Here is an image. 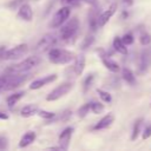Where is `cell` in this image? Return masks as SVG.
<instances>
[{
	"label": "cell",
	"instance_id": "cell-1",
	"mask_svg": "<svg viewBox=\"0 0 151 151\" xmlns=\"http://www.w3.org/2000/svg\"><path fill=\"white\" fill-rule=\"evenodd\" d=\"M27 73H19V74H9L5 73L0 77V92L5 91H12L17 87H19L22 83H25L28 79Z\"/></svg>",
	"mask_w": 151,
	"mask_h": 151
},
{
	"label": "cell",
	"instance_id": "cell-2",
	"mask_svg": "<svg viewBox=\"0 0 151 151\" xmlns=\"http://www.w3.org/2000/svg\"><path fill=\"white\" fill-rule=\"evenodd\" d=\"M41 61L40 57L39 55H32V57H28L26 59H24L22 61L15 64V65H12L9 66L7 70H6V73H9V74H19V73H27L29 70H32L33 67H35L37 65H39Z\"/></svg>",
	"mask_w": 151,
	"mask_h": 151
},
{
	"label": "cell",
	"instance_id": "cell-3",
	"mask_svg": "<svg viewBox=\"0 0 151 151\" xmlns=\"http://www.w3.org/2000/svg\"><path fill=\"white\" fill-rule=\"evenodd\" d=\"M74 59V53L64 48H50L48 51V60L52 64L65 65L71 63Z\"/></svg>",
	"mask_w": 151,
	"mask_h": 151
},
{
	"label": "cell",
	"instance_id": "cell-4",
	"mask_svg": "<svg viewBox=\"0 0 151 151\" xmlns=\"http://www.w3.org/2000/svg\"><path fill=\"white\" fill-rule=\"evenodd\" d=\"M79 28V20L77 17L71 18L70 20L65 21L64 25H61V28L59 31V37L61 40H70L76 35Z\"/></svg>",
	"mask_w": 151,
	"mask_h": 151
},
{
	"label": "cell",
	"instance_id": "cell-5",
	"mask_svg": "<svg viewBox=\"0 0 151 151\" xmlns=\"http://www.w3.org/2000/svg\"><path fill=\"white\" fill-rule=\"evenodd\" d=\"M27 52H28L27 44H19L9 50H6L0 58L4 60H17L24 58L27 54Z\"/></svg>",
	"mask_w": 151,
	"mask_h": 151
},
{
	"label": "cell",
	"instance_id": "cell-6",
	"mask_svg": "<svg viewBox=\"0 0 151 151\" xmlns=\"http://www.w3.org/2000/svg\"><path fill=\"white\" fill-rule=\"evenodd\" d=\"M73 88V84L71 81H65L61 83L60 85H58L55 88H53L46 97L47 101H55L60 98H63L64 96H66L71 90Z\"/></svg>",
	"mask_w": 151,
	"mask_h": 151
},
{
	"label": "cell",
	"instance_id": "cell-7",
	"mask_svg": "<svg viewBox=\"0 0 151 151\" xmlns=\"http://www.w3.org/2000/svg\"><path fill=\"white\" fill-rule=\"evenodd\" d=\"M70 14H71V9H70L68 6L61 7L60 9H58V11L54 13V15L52 17V19H51L48 26H50L51 28H58V27H60V26L68 19Z\"/></svg>",
	"mask_w": 151,
	"mask_h": 151
},
{
	"label": "cell",
	"instance_id": "cell-8",
	"mask_svg": "<svg viewBox=\"0 0 151 151\" xmlns=\"http://www.w3.org/2000/svg\"><path fill=\"white\" fill-rule=\"evenodd\" d=\"M151 67V52L149 50H144L138 58V65H137V72L139 74L146 73Z\"/></svg>",
	"mask_w": 151,
	"mask_h": 151
},
{
	"label": "cell",
	"instance_id": "cell-9",
	"mask_svg": "<svg viewBox=\"0 0 151 151\" xmlns=\"http://www.w3.org/2000/svg\"><path fill=\"white\" fill-rule=\"evenodd\" d=\"M57 42V38L54 34H51V33H47L45 34L37 44L35 46V51L37 52H46L48 51L50 48H52V46H54Z\"/></svg>",
	"mask_w": 151,
	"mask_h": 151
},
{
	"label": "cell",
	"instance_id": "cell-10",
	"mask_svg": "<svg viewBox=\"0 0 151 151\" xmlns=\"http://www.w3.org/2000/svg\"><path fill=\"white\" fill-rule=\"evenodd\" d=\"M73 131L74 129L68 126L66 129L63 130V132L59 134V146L63 149V150H68V146H70V143H71V138H72V134H73Z\"/></svg>",
	"mask_w": 151,
	"mask_h": 151
},
{
	"label": "cell",
	"instance_id": "cell-11",
	"mask_svg": "<svg viewBox=\"0 0 151 151\" xmlns=\"http://www.w3.org/2000/svg\"><path fill=\"white\" fill-rule=\"evenodd\" d=\"M57 78H58V76H57L55 73H53V74L45 76L44 78L35 79V80H33V81L31 83V85H29V90H38V88H41L42 86H45V85H47V84H50V83L55 81Z\"/></svg>",
	"mask_w": 151,
	"mask_h": 151
},
{
	"label": "cell",
	"instance_id": "cell-12",
	"mask_svg": "<svg viewBox=\"0 0 151 151\" xmlns=\"http://www.w3.org/2000/svg\"><path fill=\"white\" fill-rule=\"evenodd\" d=\"M116 9H117V4H112L106 11H104L101 14L98 15V27H103L105 26L109 20L113 17V14L116 13Z\"/></svg>",
	"mask_w": 151,
	"mask_h": 151
},
{
	"label": "cell",
	"instance_id": "cell-13",
	"mask_svg": "<svg viewBox=\"0 0 151 151\" xmlns=\"http://www.w3.org/2000/svg\"><path fill=\"white\" fill-rule=\"evenodd\" d=\"M18 18L24 21H32L33 19V9L29 4L25 2L18 8Z\"/></svg>",
	"mask_w": 151,
	"mask_h": 151
},
{
	"label": "cell",
	"instance_id": "cell-14",
	"mask_svg": "<svg viewBox=\"0 0 151 151\" xmlns=\"http://www.w3.org/2000/svg\"><path fill=\"white\" fill-rule=\"evenodd\" d=\"M85 64H86V58L83 53L78 54L74 57V66H73V71H74V74L78 77V76H81L83 72H84V68H85Z\"/></svg>",
	"mask_w": 151,
	"mask_h": 151
},
{
	"label": "cell",
	"instance_id": "cell-15",
	"mask_svg": "<svg viewBox=\"0 0 151 151\" xmlns=\"http://www.w3.org/2000/svg\"><path fill=\"white\" fill-rule=\"evenodd\" d=\"M114 122V116L112 113H109V114H105L99 122H97V124L93 126V130H104V129H107L110 127Z\"/></svg>",
	"mask_w": 151,
	"mask_h": 151
},
{
	"label": "cell",
	"instance_id": "cell-16",
	"mask_svg": "<svg viewBox=\"0 0 151 151\" xmlns=\"http://www.w3.org/2000/svg\"><path fill=\"white\" fill-rule=\"evenodd\" d=\"M101 59V63H103V65L109 70V71H111V72H113V73H118L119 71H120V66H119V64L117 63V61H114L113 59H111L110 57H103V58H100Z\"/></svg>",
	"mask_w": 151,
	"mask_h": 151
},
{
	"label": "cell",
	"instance_id": "cell-17",
	"mask_svg": "<svg viewBox=\"0 0 151 151\" xmlns=\"http://www.w3.org/2000/svg\"><path fill=\"white\" fill-rule=\"evenodd\" d=\"M37 138V134L34 131H27L26 133L22 134V137L20 138L19 142V147H27L28 145H31Z\"/></svg>",
	"mask_w": 151,
	"mask_h": 151
},
{
	"label": "cell",
	"instance_id": "cell-18",
	"mask_svg": "<svg viewBox=\"0 0 151 151\" xmlns=\"http://www.w3.org/2000/svg\"><path fill=\"white\" fill-rule=\"evenodd\" d=\"M112 46H113V48H114L116 52H118V53H120V54H127V46L123 42V40H122L120 37L116 35V37L113 38Z\"/></svg>",
	"mask_w": 151,
	"mask_h": 151
},
{
	"label": "cell",
	"instance_id": "cell-19",
	"mask_svg": "<svg viewBox=\"0 0 151 151\" xmlns=\"http://www.w3.org/2000/svg\"><path fill=\"white\" fill-rule=\"evenodd\" d=\"M38 110H39V109H38V105H37V104H28V105H25V106L21 109L20 114H21V117H24V118H29V117L37 114Z\"/></svg>",
	"mask_w": 151,
	"mask_h": 151
},
{
	"label": "cell",
	"instance_id": "cell-20",
	"mask_svg": "<svg viewBox=\"0 0 151 151\" xmlns=\"http://www.w3.org/2000/svg\"><path fill=\"white\" fill-rule=\"evenodd\" d=\"M25 96V91H20V92H15V93H13V94H11V96H8L7 97V99H6V103H7V106H8V109H13L15 105H17V103L22 98Z\"/></svg>",
	"mask_w": 151,
	"mask_h": 151
},
{
	"label": "cell",
	"instance_id": "cell-21",
	"mask_svg": "<svg viewBox=\"0 0 151 151\" xmlns=\"http://www.w3.org/2000/svg\"><path fill=\"white\" fill-rule=\"evenodd\" d=\"M122 77H123V79H124L129 85H131V86L136 85V81H137L136 76H134V73H133L130 68L124 67V68L122 70Z\"/></svg>",
	"mask_w": 151,
	"mask_h": 151
},
{
	"label": "cell",
	"instance_id": "cell-22",
	"mask_svg": "<svg viewBox=\"0 0 151 151\" xmlns=\"http://www.w3.org/2000/svg\"><path fill=\"white\" fill-rule=\"evenodd\" d=\"M96 9L97 8L94 7L92 11L88 12V26H90V28L92 31H96L98 28V15L99 14L97 13Z\"/></svg>",
	"mask_w": 151,
	"mask_h": 151
},
{
	"label": "cell",
	"instance_id": "cell-23",
	"mask_svg": "<svg viewBox=\"0 0 151 151\" xmlns=\"http://www.w3.org/2000/svg\"><path fill=\"white\" fill-rule=\"evenodd\" d=\"M142 124H143V118H138L134 124H133V129H132V133H131V140H136L140 133V129H142Z\"/></svg>",
	"mask_w": 151,
	"mask_h": 151
},
{
	"label": "cell",
	"instance_id": "cell-24",
	"mask_svg": "<svg viewBox=\"0 0 151 151\" xmlns=\"http://www.w3.org/2000/svg\"><path fill=\"white\" fill-rule=\"evenodd\" d=\"M90 110H91L94 114H100V113L104 112L105 106H104L101 103H99V101H91V103H90Z\"/></svg>",
	"mask_w": 151,
	"mask_h": 151
},
{
	"label": "cell",
	"instance_id": "cell-25",
	"mask_svg": "<svg viewBox=\"0 0 151 151\" xmlns=\"http://www.w3.org/2000/svg\"><path fill=\"white\" fill-rule=\"evenodd\" d=\"M93 80H94V74H88L85 79H84V83H83V88H84V92H87L90 90V87L92 86L93 84Z\"/></svg>",
	"mask_w": 151,
	"mask_h": 151
},
{
	"label": "cell",
	"instance_id": "cell-26",
	"mask_svg": "<svg viewBox=\"0 0 151 151\" xmlns=\"http://www.w3.org/2000/svg\"><path fill=\"white\" fill-rule=\"evenodd\" d=\"M97 93H98L99 98H100L104 103H110V101L112 100V97H111V94H110L107 91H104V90H101V88H97Z\"/></svg>",
	"mask_w": 151,
	"mask_h": 151
},
{
	"label": "cell",
	"instance_id": "cell-27",
	"mask_svg": "<svg viewBox=\"0 0 151 151\" xmlns=\"http://www.w3.org/2000/svg\"><path fill=\"white\" fill-rule=\"evenodd\" d=\"M37 114L40 117V118H44L46 120H50V119H53L55 117V113L54 112H50V111H46V110H38Z\"/></svg>",
	"mask_w": 151,
	"mask_h": 151
},
{
	"label": "cell",
	"instance_id": "cell-28",
	"mask_svg": "<svg viewBox=\"0 0 151 151\" xmlns=\"http://www.w3.org/2000/svg\"><path fill=\"white\" fill-rule=\"evenodd\" d=\"M88 112H90V103H86V104H84L83 106H80L78 109V117L79 118H85Z\"/></svg>",
	"mask_w": 151,
	"mask_h": 151
},
{
	"label": "cell",
	"instance_id": "cell-29",
	"mask_svg": "<svg viewBox=\"0 0 151 151\" xmlns=\"http://www.w3.org/2000/svg\"><path fill=\"white\" fill-rule=\"evenodd\" d=\"M94 42V37L93 35H86L84 38V40L81 41V50H86L87 47H90L92 44Z\"/></svg>",
	"mask_w": 151,
	"mask_h": 151
},
{
	"label": "cell",
	"instance_id": "cell-30",
	"mask_svg": "<svg viewBox=\"0 0 151 151\" xmlns=\"http://www.w3.org/2000/svg\"><path fill=\"white\" fill-rule=\"evenodd\" d=\"M139 42L143 45V46H147L150 42H151V35L146 32H143L140 35H139Z\"/></svg>",
	"mask_w": 151,
	"mask_h": 151
},
{
	"label": "cell",
	"instance_id": "cell-31",
	"mask_svg": "<svg viewBox=\"0 0 151 151\" xmlns=\"http://www.w3.org/2000/svg\"><path fill=\"white\" fill-rule=\"evenodd\" d=\"M26 2V0H11L6 6L9 8V9H17V8H19L22 4H25Z\"/></svg>",
	"mask_w": 151,
	"mask_h": 151
},
{
	"label": "cell",
	"instance_id": "cell-32",
	"mask_svg": "<svg viewBox=\"0 0 151 151\" xmlns=\"http://www.w3.org/2000/svg\"><path fill=\"white\" fill-rule=\"evenodd\" d=\"M122 40H123V42H124L126 46H130V45H132V44H133L134 38H133L132 33H125V34L122 37Z\"/></svg>",
	"mask_w": 151,
	"mask_h": 151
},
{
	"label": "cell",
	"instance_id": "cell-33",
	"mask_svg": "<svg viewBox=\"0 0 151 151\" xmlns=\"http://www.w3.org/2000/svg\"><path fill=\"white\" fill-rule=\"evenodd\" d=\"M8 149V138L5 134H0V150Z\"/></svg>",
	"mask_w": 151,
	"mask_h": 151
},
{
	"label": "cell",
	"instance_id": "cell-34",
	"mask_svg": "<svg viewBox=\"0 0 151 151\" xmlns=\"http://www.w3.org/2000/svg\"><path fill=\"white\" fill-rule=\"evenodd\" d=\"M150 137H151V124L146 125L145 129L143 130V133H142V138H143L144 140L147 139V138H150Z\"/></svg>",
	"mask_w": 151,
	"mask_h": 151
},
{
	"label": "cell",
	"instance_id": "cell-35",
	"mask_svg": "<svg viewBox=\"0 0 151 151\" xmlns=\"http://www.w3.org/2000/svg\"><path fill=\"white\" fill-rule=\"evenodd\" d=\"M71 113H72V112H71L70 110H65V111L61 113V116L59 117V119H60V120H67L68 117L71 116Z\"/></svg>",
	"mask_w": 151,
	"mask_h": 151
},
{
	"label": "cell",
	"instance_id": "cell-36",
	"mask_svg": "<svg viewBox=\"0 0 151 151\" xmlns=\"http://www.w3.org/2000/svg\"><path fill=\"white\" fill-rule=\"evenodd\" d=\"M81 1H84L85 4H87L92 7H97L99 5V0H81Z\"/></svg>",
	"mask_w": 151,
	"mask_h": 151
},
{
	"label": "cell",
	"instance_id": "cell-37",
	"mask_svg": "<svg viewBox=\"0 0 151 151\" xmlns=\"http://www.w3.org/2000/svg\"><path fill=\"white\" fill-rule=\"evenodd\" d=\"M76 1H77V0H61V2H63L64 5H66V6H68V5H73Z\"/></svg>",
	"mask_w": 151,
	"mask_h": 151
},
{
	"label": "cell",
	"instance_id": "cell-38",
	"mask_svg": "<svg viewBox=\"0 0 151 151\" xmlns=\"http://www.w3.org/2000/svg\"><path fill=\"white\" fill-rule=\"evenodd\" d=\"M0 119H2V120L8 119V114H7V113H5V112H1V111H0Z\"/></svg>",
	"mask_w": 151,
	"mask_h": 151
},
{
	"label": "cell",
	"instance_id": "cell-39",
	"mask_svg": "<svg viewBox=\"0 0 151 151\" xmlns=\"http://www.w3.org/2000/svg\"><path fill=\"white\" fill-rule=\"evenodd\" d=\"M123 2H124L125 6H131L132 5V0H123Z\"/></svg>",
	"mask_w": 151,
	"mask_h": 151
}]
</instances>
